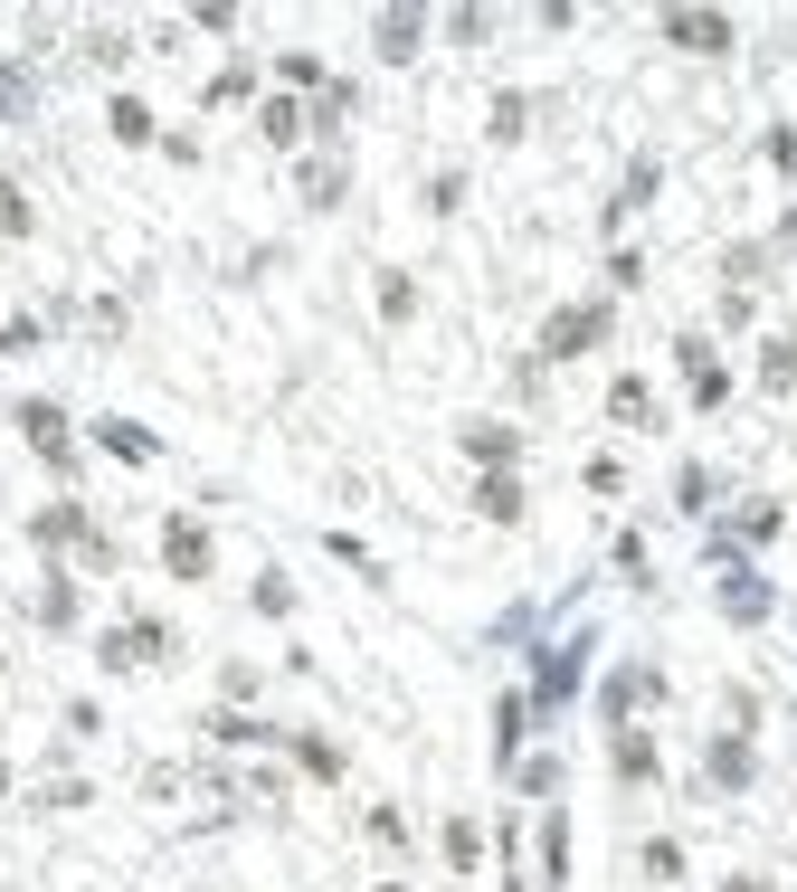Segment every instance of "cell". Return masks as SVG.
<instances>
[{"label":"cell","mask_w":797,"mask_h":892,"mask_svg":"<svg viewBox=\"0 0 797 892\" xmlns=\"http://www.w3.org/2000/svg\"><path fill=\"white\" fill-rule=\"evenodd\" d=\"M171 570H181V580H200V570H210V532H200V522H171Z\"/></svg>","instance_id":"1"},{"label":"cell","mask_w":797,"mask_h":892,"mask_svg":"<svg viewBox=\"0 0 797 892\" xmlns=\"http://www.w3.org/2000/svg\"><path fill=\"white\" fill-rule=\"evenodd\" d=\"M665 39H674V47H731V29L703 20V10H674V20H665Z\"/></svg>","instance_id":"2"},{"label":"cell","mask_w":797,"mask_h":892,"mask_svg":"<svg viewBox=\"0 0 797 892\" xmlns=\"http://www.w3.org/2000/svg\"><path fill=\"white\" fill-rule=\"evenodd\" d=\"M29 418V446H39V456H67V418H57V408H20Z\"/></svg>","instance_id":"3"},{"label":"cell","mask_w":797,"mask_h":892,"mask_svg":"<svg viewBox=\"0 0 797 892\" xmlns=\"http://www.w3.org/2000/svg\"><path fill=\"white\" fill-rule=\"evenodd\" d=\"M580 342H598V314H561L551 323V352H580Z\"/></svg>","instance_id":"4"},{"label":"cell","mask_w":797,"mask_h":892,"mask_svg":"<svg viewBox=\"0 0 797 892\" xmlns=\"http://www.w3.org/2000/svg\"><path fill=\"white\" fill-rule=\"evenodd\" d=\"M95 437H105V456H152V437H142V427H124V418H105Z\"/></svg>","instance_id":"5"},{"label":"cell","mask_w":797,"mask_h":892,"mask_svg":"<svg viewBox=\"0 0 797 892\" xmlns=\"http://www.w3.org/2000/svg\"><path fill=\"white\" fill-rule=\"evenodd\" d=\"M485 513H493V522H513V513H522V493H513V475H493V485H485Z\"/></svg>","instance_id":"6"},{"label":"cell","mask_w":797,"mask_h":892,"mask_svg":"<svg viewBox=\"0 0 797 892\" xmlns=\"http://www.w3.org/2000/svg\"><path fill=\"white\" fill-rule=\"evenodd\" d=\"M466 446L485 456V466H503V456H513V437H503V427H466Z\"/></svg>","instance_id":"7"},{"label":"cell","mask_w":797,"mask_h":892,"mask_svg":"<svg viewBox=\"0 0 797 892\" xmlns=\"http://www.w3.org/2000/svg\"><path fill=\"white\" fill-rule=\"evenodd\" d=\"M0 229H10V237L29 229V200H20V190H10V181H0Z\"/></svg>","instance_id":"8"},{"label":"cell","mask_w":797,"mask_h":892,"mask_svg":"<svg viewBox=\"0 0 797 892\" xmlns=\"http://www.w3.org/2000/svg\"><path fill=\"white\" fill-rule=\"evenodd\" d=\"M731 892H769V883H731Z\"/></svg>","instance_id":"9"}]
</instances>
